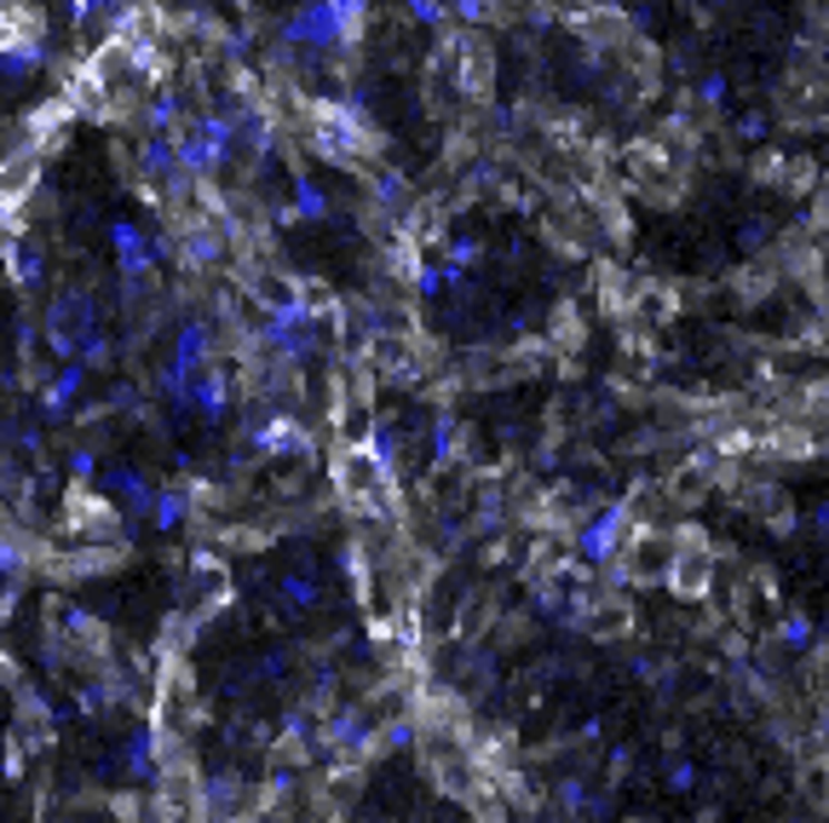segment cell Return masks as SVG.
Here are the masks:
<instances>
[{
	"label": "cell",
	"instance_id": "cell-1",
	"mask_svg": "<svg viewBox=\"0 0 829 823\" xmlns=\"http://www.w3.org/2000/svg\"><path fill=\"white\" fill-rule=\"evenodd\" d=\"M306 116H312V150L323 161L363 174V161L381 150V133L363 121V110H352V105H306Z\"/></svg>",
	"mask_w": 829,
	"mask_h": 823
},
{
	"label": "cell",
	"instance_id": "cell-2",
	"mask_svg": "<svg viewBox=\"0 0 829 823\" xmlns=\"http://www.w3.org/2000/svg\"><path fill=\"white\" fill-rule=\"evenodd\" d=\"M277 41L283 47H300V52H346L341 47V18L328 0H300L294 12L277 18Z\"/></svg>",
	"mask_w": 829,
	"mask_h": 823
},
{
	"label": "cell",
	"instance_id": "cell-3",
	"mask_svg": "<svg viewBox=\"0 0 829 823\" xmlns=\"http://www.w3.org/2000/svg\"><path fill=\"white\" fill-rule=\"evenodd\" d=\"M444 52L455 58V87H467L473 98H490V70H495V58H490L484 36H473V29H450Z\"/></svg>",
	"mask_w": 829,
	"mask_h": 823
},
{
	"label": "cell",
	"instance_id": "cell-4",
	"mask_svg": "<svg viewBox=\"0 0 829 823\" xmlns=\"http://www.w3.org/2000/svg\"><path fill=\"white\" fill-rule=\"evenodd\" d=\"M81 121V110L70 105V92H58V98H47V105H36L23 116V150H36V156H47L63 133H70Z\"/></svg>",
	"mask_w": 829,
	"mask_h": 823
},
{
	"label": "cell",
	"instance_id": "cell-5",
	"mask_svg": "<svg viewBox=\"0 0 829 823\" xmlns=\"http://www.w3.org/2000/svg\"><path fill=\"white\" fill-rule=\"evenodd\" d=\"M110 248H116V265H121V283H145L156 271V236H145L132 219H110Z\"/></svg>",
	"mask_w": 829,
	"mask_h": 823
},
{
	"label": "cell",
	"instance_id": "cell-6",
	"mask_svg": "<svg viewBox=\"0 0 829 823\" xmlns=\"http://www.w3.org/2000/svg\"><path fill=\"white\" fill-rule=\"evenodd\" d=\"M622 519H628V512L622 507H605L600 512V519H588L582 525V559L588 565H605V559H616V547H622Z\"/></svg>",
	"mask_w": 829,
	"mask_h": 823
},
{
	"label": "cell",
	"instance_id": "cell-7",
	"mask_svg": "<svg viewBox=\"0 0 829 823\" xmlns=\"http://www.w3.org/2000/svg\"><path fill=\"white\" fill-rule=\"evenodd\" d=\"M190 409H196L203 421H225V415H230V374H225L219 363L203 369V374L190 381Z\"/></svg>",
	"mask_w": 829,
	"mask_h": 823
},
{
	"label": "cell",
	"instance_id": "cell-8",
	"mask_svg": "<svg viewBox=\"0 0 829 823\" xmlns=\"http://www.w3.org/2000/svg\"><path fill=\"white\" fill-rule=\"evenodd\" d=\"M248 443H254L259 455H300V450H306V427H294L288 415H272V421L254 427Z\"/></svg>",
	"mask_w": 829,
	"mask_h": 823
},
{
	"label": "cell",
	"instance_id": "cell-9",
	"mask_svg": "<svg viewBox=\"0 0 829 823\" xmlns=\"http://www.w3.org/2000/svg\"><path fill=\"white\" fill-rule=\"evenodd\" d=\"M0 259H7L18 288H41L47 283V259H41L36 243H23V236H7V243H0Z\"/></svg>",
	"mask_w": 829,
	"mask_h": 823
},
{
	"label": "cell",
	"instance_id": "cell-10",
	"mask_svg": "<svg viewBox=\"0 0 829 823\" xmlns=\"http://www.w3.org/2000/svg\"><path fill=\"white\" fill-rule=\"evenodd\" d=\"M105 484L121 496V507L127 512H139V519H150V507H156V484H150V478L145 472H132V467H116L110 478H105Z\"/></svg>",
	"mask_w": 829,
	"mask_h": 823
},
{
	"label": "cell",
	"instance_id": "cell-11",
	"mask_svg": "<svg viewBox=\"0 0 829 823\" xmlns=\"http://www.w3.org/2000/svg\"><path fill=\"white\" fill-rule=\"evenodd\" d=\"M81 386H87V369H81V363H63V374L41 392V415H47V421H63V415H70V398H76Z\"/></svg>",
	"mask_w": 829,
	"mask_h": 823
},
{
	"label": "cell",
	"instance_id": "cell-12",
	"mask_svg": "<svg viewBox=\"0 0 829 823\" xmlns=\"http://www.w3.org/2000/svg\"><path fill=\"white\" fill-rule=\"evenodd\" d=\"M294 219H328V196H323V185L306 174V167H294Z\"/></svg>",
	"mask_w": 829,
	"mask_h": 823
},
{
	"label": "cell",
	"instance_id": "cell-13",
	"mask_svg": "<svg viewBox=\"0 0 829 823\" xmlns=\"http://www.w3.org/2000/svg\"><path fill=\"white\" fill-rule=\"evenodd\" d=\"M185 512H190L185 484H161V490H156V507H150V525H156V530H179Z\"/></svg>",
	"mask_w": 829,
	"mask_h": 823
},
{
	"label": "cell",
	"instance_id": "cell-14",
	"mask_svg": "<svg viewBox=\"0 0 829 823\" xmlns=\"http://www.w3.org/2000/svg\"><path fill=\"white\" fill-rule=\"evenodd\" d=\"M328 7L341 18V47L352 52L363 41V29H369V0H328Z\"/></svg>",
	"mask_w": 829,
	"mask_h": 823
},
{
	"label": "cell",
	"instance_id": "cell-15",
	"mask_svg": "<svg viewBox=\"0 0 829 823\" xmlns=\"http://www.w3.org/2000/svg\"><path fill=\"white\" fill-rule=\"evenodd\" d=\"M484 259V243L478 236H450L444 243V271H450V283H461V271H473Z\"/></svg>",
	"mask_w": 829,
	"mask_h": 823
},
{
	"label": "cell",
	"instance_id": "cell-16",
	"mask_svg": "<svg viewBox=\"0 0 829 823\" xmlns=\"http://www.w3.org/2000/svg\"><path fill=\"white\" fill-rule=\"evenodd\" d=\"M127 761H132V772H139V777H156V732L150 726L127 737Z\"/></svg>",
	"mask_w": 829,
	"mask_h": 823
},
{
	"label": "cell",
	"instance_id": "cell-17",
	"mask_svg": "<svg viewBox=\"0 0 829 823\" xmlns=\"http://www.w3.org/2000/svg\"><path fill=\"white\" fill-rule=\"evenodd\" d=\"M404 7H409V12H415V23H426V29H450L444 0H404Z\"/></svg>",
	"mask_w": 829,
	"mask_h": 823
},
{
	"label": "cell",
	"instance_id": "cell-18",
	"mask_svg": "<svg viewBox=\"0 0 829 823\" xmlns=\"http://www.w3.org/2000/svg\"><path fill=\"white\" fill-rule=\"evenodd\" d=\"M783 639H789L795 650H807V645H812V623H807V616H789V623H783Z\"/></svg>",
	"mask_w": 829,
	"mask_h": 823
},
{
	"label": "cell",
	"instance_id": "cell-19",
	"mask_svg": "<svg viewBox=\"0 0 829 823\" xmlns=\"http://www.w3.org/2000/svg\"><path fill=\"white\" fill-rule=\"evenodd\" d=\"M698 98H703V105H720V98H726V76H703L698 81Z\"/></svg>",
	"mask_w": 829,
	"mask_h": 823
},
{
	"label": "cell",
	"instance_id": "cell-20",
	"mask_svg": "<svg viewBox=\"0 0 829 823\" xmlns=\"http://www.w3.org/2000/svg\"><path fill=\"white\" fill-rule=\"evenodd\" d=\"M70 467H76V478H92V472H98V455H92V450H76Z\"/></svg>",
	"mask_w": 829,
	"mask_h": 823
},
{
	"label": "cell",
	"instance_id": "cell-21",
	"mask_svg": "<svg viewBox=\"0 0 829 823\" xmlns=\"http://www.w3.org/2000/svg\"><path fill=\"white\" fill-rule=\"evenodd\" d=\"M738 133H743V139H767V116H743Z\"/></svg>",
	"mask_w": 829,
	"mask_h": 823
},
{
	"label": "cell",
	"instance_id": "cell-22",
	"mask_svg": "<svg viewBox=\"0 0 829 823\" xmlns=\"http://www.w3.org/2000/svg\"><path fill=\"white\" fill-rule=\"evenodd\" d=\"M12 225H18V208L7 202V190H0V231H12Z\"/></svg>",
	"mask_w": 829,
	"mask_h": 823
},
{
	"label": "cell",
	"instance_id": "cell-23",
	"mask_svg": "<svg viewBox=\"0 0 829 823\" xmlns=\"http://www.w3.org/2000/svg\"><path fill=\"white\" fill-rule=\"evenodd\" d=\"M219 7H230V12H248V7H254V0H219Z\"/></svg>",
	"mask_w": 829,
	"mask_h": 823
},
{
	"label": "cell",
	"instance_id": "cell-24",
	"mask_svg": "<svg viewBox=\"0 0 829 823\" xmlns=\"http://www.w3.org/2000/svg\"><path fill=\"white\" fill-rule=\"evenodd\" d=\"M720 7H732V0H720Z\"/></svg>",
	"mask_w": 829,
	"mask_h": 823
}]
</instances>
